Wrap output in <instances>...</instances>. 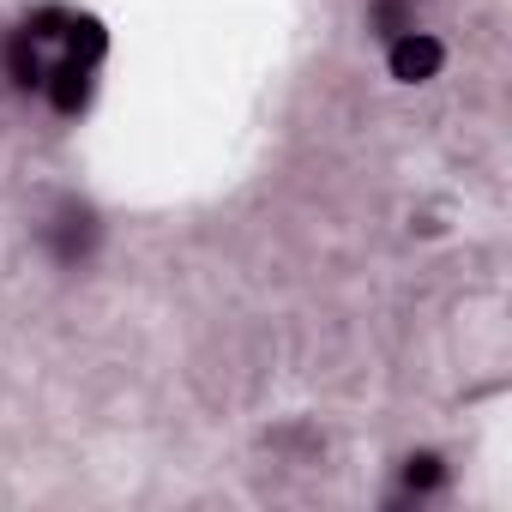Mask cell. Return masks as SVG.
Returning a JSON list of instances; mask_svg holds the SVG:
<instances>
[{
    "label": "cell",
    "mask_w": 512,
    "mask_h": 512,
    "mask_svg": "<svg viewBox=\"0 0 512 512\" xmlns=\"http://www.w3.org/2000/svg\"><path fill=\"white\" fill-rule=\"evenodd\" d=\"M368 25H374V37H398V31H410L416 25V0H368Z\"/></svg>",
    "instance_id": "obj_4"
},
{
    "label": "cell",
    "mask_w": 512,
    "mask_h": 512,
    "mask_svg": "<svg viewBox=\"0 0 512 512\" xmlns=\"http://www.w3.org/2000/svg\"><path fill=\"white\" fill-rule=\"evenodd\" d=\"M43 247H49V260L55 266H85L91 253H97V241H103V223H97V211L85 205V199H61L49 217H43Z\"/></svg>",
    "instance_id": "obj_1"
},
{
    "label": "cell",
    "mask_w": 512,
    "mask_h": 512,
    "mask_svg": "<svg viewBox=\"0 0 512 512\" xmlns=\"http://www.w3.org/2000/svg\"><path fill=\"white\" fill-rule=\"evenodd\" d=\"M440 482H446V464H440L434 452H416V458H404V494H416V500H422V494H434Z\"/></svg>",
    "instance_id": "obj_5"
},
{
    "label": "cell",
    "mask_w": 512,
    "mask_h": 512,
    "mask_svg": "<svg viewBox=\"0 0 512 512\" xmlns=\"http://www.w3.org/2000/svg\"><path fill=\"white\" fill-rule=\"evenodd\" d=\"M37 91L49 97V109H55V115H85V103H91V91H97V67L61 49V55L49 61V73H43V85H37Z\"/></svg>",
    "instance_id": "obj_3"
},
{
    "label": "cell",
    "mask_w": 512,
    "mask_h": 512,
    "mask_svg": "<svg viewBox=\"0 0 512 512\" xmlns=\"http://www.w3.org/2000/svg\"><path fill=\"white\" fill-rule=\"evenodd\" d=\"M386 67H392L398 85H428V79L446 67V43L410 25V31H398V37L386 43Z\"/></svg>",
    "instance_id": "obj_2"
}]
</instances>
